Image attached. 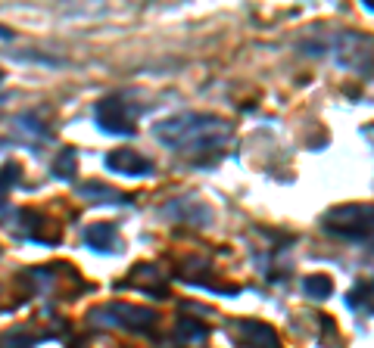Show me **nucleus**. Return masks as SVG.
Returning a JSON list of instances; mask_svg holds the SVG:
<instances>
[{"label": "nucleus", "instance_id": "nucleus-1", "mask_svg": "<svg viewBox=\"0 0 374 348\" xmlns=\"http://www.w3.org/2000/svg\"><path fill=\"white\" fill-rule=\"evenodd\" d=\"M156 140L172 149H212L231 137V125L219 115H203V112H181L162 119L153 128Z\"/></svg>", "mask_w": 374, "mask_h": 348}, {"label": "nucleus", "instance_id": "nucleus-2", "mask_svg": "<svg viewBox=\"0 0 374 348\" xmlns=\"http://www.w3.org/2000/svg\"><path fill=\"white\" fill-rule=\"evenodd\" d=\"M321 227L334 236H347V239H359V236H371L374 234V206H362V202H352V206H340L330 208L321 218Z\"/></svg>", "mask_w": 374, "mask_h": 348}, {"label": "nucleus", "instance_id": "nucleus-3", "mask_svg": "<svg viewBox=\"0 0 374 348\" xmlns=\"http://www.w3.org/2000/svg\"><path fill=\"white\" fill-rule=\"evenodd\" d=\"M334 62L356 75H371L374 72V41L359 32H340L334 38Z\"/></svg>", "mask_w": 374, "mask_h": 348}, {"label": "nucleus", "instance_id": "nucleus-4", "mask_svg": "<svg viewBox=\"0 0 374 348\" xmlns=\"http://www.w3.org/2000/svg\"><path fill=\"white\" fill-rule=\"evenodd\" d=\"M88 323H94V326H125V330H150V326L156 323V311L143 308V304L116 302V304H106V308L91 311Z\"/></svg>", "mask_w": 374, "mask_h": 348}, {"label": "nucleus", "instance_id": "nucleus-5", "mask_svg": "<svg viewBox=\"0 0 374 348\" xmlns=\"http://www.w3.org/2000/svg\"><path fill=\"white\" fill-rule=\"evenodd\" d=\"M97 125L106 134H134V119L122 100H103L97 106Z\"/></svg>", "mask_w": 374, "mask_h": 348}, {"label": "nucleus", "instance_id": "nucleus-6", "mask_svg": "<svg viewBox=\"0 0 374 348\" xmlns=\"http://www.w3.org/2000/svg\"><path fill=\"white\" fill-rule=\"evenodd\" d=\"M103 162H106V168H110V171L134 174V178H138V174H150V171H153V162H150L147 156H141L138 149H112Z\"/></svg>", "mask_w": 374, "mask_h": 348}, {"label": "nucleus", "instance_id": "nucleus-7", "mask_svg": "<svg viewBox=\"0 0 374 348\" xmlns=\"http://www.w3.org/2000/svg\"><path fill=\"white\" fill-rule=\"evenodd\" d=\"M240 333V342L250 348H278V333L269 323H256V321H240L234 323Z\"/></svg>", "mask_w": 374, "mask_h": 348}, {"label": "nucleus", "instance_id": "nucleus-8", "mask_svg": "<svg viewBox=\"0 0 374 348\" xmlns=\"http://www.w3.org/2000/svg\"><path fill=\"white\" fill-rule=\"evenodd\" d=\"M112 239H116V227H112V224H91V227L84 230V243H88L91 249H97V252L110 249Z\"/></svg>", "mask_w": 374, "mask_h": 348}, {"label": "nucleus", "instance_id": "nucleus-9", "mask_svg": "<svg viewBox=\"0 0 374 348\" xmlns=\"http://www.w3.org/2000/svg\"><path fill=\"white\" fill-rule=\"evenodd\" d=\"M303 289L312 299H328V295L334 293V283H330V277H325V274H312V277H306Z\"/></svg>", "mask_w": 374, "mask_h": 348}, {"label": "nucleus", "instance_id": "nucleus-10", "mask_svg": "<svg viewBox=\"0 0 374 348\" xmlns=\"http://www.w3.org/2000/svg\"><path fill=\"white\" fill-rule=\"evenodd\" d=\"M34 336H28V333H4L0 336V348H32Z\"/></svg>", "mask_w": 374, "mask_h": 348}, {"label": "nucleus", "instance_id": "nucleus-11", "mask_svg": "<svg viewBox=\"0 0 374 348\" xmlns=\"http://www.w3.org/2000/svg\"><path fill=\"white\" fill-rule=\"evenodd\" d=\"M53 171L60 174V178H75V152H63L53 162Z\"/></svg>", "mask_w": 374, "mask_h": 348}, {"label": "nucleus", "instance_id": "nucleus-12", "mask_svg": "<svg viewBox=\"0 0 374 348\" xmlns=\"http://www.w3.org/2000/svg\"><path fill=\"white\" fill-rule=\"evenodd\" d=\"M178 333H181V339H187V342H191V339H203L206 336V330H203V326H200V323H193V321H181V323H178Z\"/></svg>", "mask_w": 374, "mask_h": 348}, {"label": "nucleus", "instance_id": "nucleus-13", "mask_svg": "<svg viewBox=\"0 0 374 348\" xmlns=\"http://www.w3.org/2000/svg\"><path fill=\"white\" fill-rule=\"evenodd\" d=\"M16 178H19V168L16 165H6V168H0V193H6L13 184H16Z\"/></svg>", "mask_w": 374, "mask_h": 348}, {"label": "nucleus", "instance_id": "nucleus-14", "mask_svg": "<svg viewBox=\"0 0 374 348\" xmlns=\"http://www.w3.org/2000/svg\"><path fill=\"white\" fill-rule=\"evenodd\" d=\"M82 196H100V199H119L116 190H103V187H82Z\"/></svg>", "mask_w": 374, "mask_h": 348}, {"label": "nucleus", "instance_id": "nucleus-15", "mask_svg": "<svg viewBox=\"0 0 374 348\" xmlns=\"http://www.w3.org/2000/svg\"><path fill=\"white\" fill-rule=\"evenodd\" d=\"M10 38H13V32H10V28L0 25V41H10Z\"/></svg>", "mask_w": 374, "mask_h": 348}, {"label": "nucleus", "instance_id": "nucleus-16", "mask_svg": "<svg viewBox=\"0 0 374 348\" xmlns=\"http://www.w3.org/2000/svg\"><path fill=\"white\" fill-rule=\"evenodd\" d=\"M0 81H4V72H0Z\"/></svg>", "mask_w": 374, "mask_h": 348}]
</instances>
